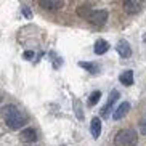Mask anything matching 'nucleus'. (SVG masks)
Returning a JSON list of instances; mask_svg holds the SVG:
<instances>
[{
    "instance_id": "3",
    "label": "nucleus",
    "mask_w": 146,
    "mask_h": 146,
    "mask_svg": "<svg viewBox=\"0 0 146 146\" xmlns=\"http://www.w3.org/2000/svg\"><path fill=\"white\" fill-rule=\"evenodd\" d=\"M5 122H7V125H8L10 129L16 130V129H21L23 125H26L27 117L24 116V114H21V112H18L15 117H11V119H8V120H5Z\"/></svg>"
},
{
    "instance_id": "19",
    "label": "nucleus",
    "mask_w": 146,
    "mask_h": 146,
    "mask_svg": "<svg viewBox=\"0 0 146 146\" xmlns=\"http://www.w3.org/2000/svg\"><path fill=\"white\" fill-rule=\"evenodd\" d=\"M23 15H24L26 18H29V19L32 18V11H31V10L27 8V7H23Z\"/></svg>"
},
{
    "instance_id": "13",
    "label": "nucleus",
    "mask_w": 146,
    "mask_h": 146,
    "mask_svg": "<svg viewBox=\"0 0 146 146\" xmlns=\"http://www.w3.org/2000/svg\"><path fill=\"white\" fill-rule=\"evenodd\" d=\"M79 66L80 68H84V69H87L88 72H92V74H98L100 72V66L96 64V63H85V61H80L79 63Z\"/></svg>"
},
{
    "instance_id": "16",
    "label": "nucleus",
    "mask_w": 146,
    "mask_h": 146,
    "mask_svg": "<svg viewBox=\"0 0 146 146\" xmlns=\"http://www.w3.org/2000/svg\"><path fill=\"white\" fill-rule=\"evenodd\" d=\"M74 109H76V114H77V119L82 120L84 119V111H82V108H80V101H74Z\"/></svg>"
},
{
    "instance_id": "18",
    "label": "nucleus",
    "mask_w": 146,
    "mask_h": 146,
    "mask_svg": "<svg viewBox=\"0 0 146 146\" xmlns=\"http://www.w3.org/2000/svg\"><path fill=\"white\" fill-rule=\"evenodd\" d=\"M50 56H52V60L55 61V68H60V64H63V60H61V58H58V56L55 55V53H50Z\"/></svg>"
},
{
    "instance_id": "1",
    "label": "nucleus",
    "mask_w": 146,
    "mask_h": 146,
    "mask_svg": "<svg viewBox=\"0 0 146 146\" xmlns=\"http://www.w3.org/2000/svg\"><path fill=\"white\" fill-rule=\"evenodd\" d=\"M114 143L117 146H137L138 143V133L133 129H124L120 130L114 138Z\"/></svg>"
},
{
    "instance_id": "6",
    "label": "nucleus",
    "mask_w": 146,
    "mask_h": 146,
    "mask_svg": "<svg viewBox=\"0 0 146 146\" xmlns=\"http://www.w3.org/2000/svg\"><path fill=\"white\" fill-rule=\"evenodd\" d=\"M119 92H111V95H109V100H108V103H106V106L101 109V116L103 117H108L109 116V112H111V108H112V104L116 103V100H119Z\"/></svg>"
},
{
    "instance_id": "2",
    "label": "nucleus",
    "mask_w": 146,
    "mask_h": 146,
    "mask_svg": "<svg viewBox=\"0 0 146 146\" xmlns=\"http://www.w3.org/2000/svg\"><path fill=\"white\" fill-rule=\"evenodd\" d=\"M92 23L95 26H103L104 23L108 21V11L106 10H96V11H92V15L88 16Z\"/></svg>"
},
{
    "instance_id": "12",
    "label": "nucleus",
    "mask_w": 146,
    "mask_h": 146,
    "mask_svg": "<svg viewBox=\"0 0 146 146\" xmlns=\"http://www.w3.org/2000/svg\"><path fill=\"white\" fill-rule=\"evenodd\" d=\"M120 84L125 87H130L133 84V71H125V72L120 74Z\"/></svg>"
},
{
    "instance_id": "4",
    "label": "nucleus",
    "mask_w": 146,
    "mask_h": 146,
    "mask_svg": "<svg viewBox=\"0 0 146 146\" xmlns=\"http://www.w3.org/2000/svg\"><path fill=\"white\" fill-rule=\"evenodd\" d=\"M19 140H21L23 143H35L37 141V132H35L34 129L27 127V129H24L19 133Z\"/></svg>"
},
{
    "instance_id": "11",
    "label": "nucleus",
    "mask_w": 146,
    "mask_h": 146,
    "mask_svg": "<svg viewBox=\"0 0 146 146\" xmlns=\"http://www.w3.org/2000/svg\"><path fill=\"white\" fill-rule=\"evenodd\" d=\"M108 50H109V43H108L106 40L100 39V40L95 42V53H96V55H104Z\"/></svg>"
},
{
    "instance_id": "10",
    "label": "nucleus",
    "mask_w": 146,
    "mask_h": 146,
    "mask_svg": "<svg viewBox=\"0 0 146 146\" xmlns=\"http://www.w3.org/2000/svg\"><path fill=\"white\" fill-rule=\"evenodd\" d=\"M90 132H92V137H93V138H100V133H101V120H100L98 117L92 119Z\"/></svg>"
},
{
    "instance_id": "17",
    "label": "nucleus",
    "mask_w": 146,
    "mask_h": 146,
    "mask_svg": "<svg viewBox=\"0 0 146 146\" xmlns=\"http://www.w3.org/2000/svg\"><path fill=\"white\" fill-rule=\"evenodd\" d=\"M140 133L146 135V116L141 117V120H140Z\"/></svg>"
},
{
    "instance_id": "5",
    "label": "nucleus",
    "mask_w": 146,
    "mask_h": 146,
    "mask_svg": "<svg viewBox=\"0 0 146 146\" xmlns=\"http://www.w3.org/2000/svg\"><path fill=\"white\" fill-rule=\"evenodd\" d=\"M116 52L119 53L120 58H130V55H132V47H130V43L127 40H120L116 45Z\"/></svg>"
},
{
    "instance_id": "20",
    "label": "nucleus",
    "mask_w": 146,
    "mask_h": 146,
    "mask_svg": "<svg viewBox=\"0 0 146 146\" xmlns=\"http://www.w3.org/2000/svg\"><path fill=\"white\" fill-rule=\"evenodd\" d=\"M23 58H24V60H32V58H34V52L27 50V52L24 53V55H23Z\"/></svg>"
},
{
    "instance_id": "14",
    "label": "nucleus",
    "mask_w": 146,
    "mask_h": 146,
    "mask_svg": "<svg viewBox=\"0 0 146 146\" xmlns=\"http://www.w3.org/2000/svg\"><path fill=\"white\" fill-rule=\"evenodd\" d=\"M39 5L45 10H58L63 7V2H45V0H42Z\"/></svg>"
},
{
    "instance_id": "8",
    "label": "nucleus",
    "mask_w": 146,
    "mask_h": 146,
    "mask_svg": "<svg viewBox=\"0 0 146 146\" xmlns=\"http://www.w3.org/2000/svg\"><path fill=\"white\" fill-rule=\"evenodd\" d=\"M129 111H130V103H129V101L120 103V106L117 108L116 111H114V114H112V119H114V120H120Z\"/></svg>"
},
{
    "instance_id": "15",
    "label": "nucleus",
    "mask_w": 146,
    "mask_h": 146,
    "mask_svg": "<svg viewBox=\"0 0 146 146\" xmlns=\"http://www.w3.org/2000/svg\"><path fill=\"white\" fill-rule=\"evenodd\" d=\"M100 98H101V92H100V90H95L93 93L90 95V98H88V104H90V106H95V104L100 101Z\"/></svg>"
},
{
    "instance_id": "7",
    "label": "nucleus",
    "mask_w": 146,
    "mask_h": 146,
    "mask_svg": "<svg viewBox=\"0 0 146 146\" xmlns=\"http://www.w3.org/2000/svg\"><path fill=\"white\" fill-rule=\"evenodd\" d=\"M124 10L130 15H135L141 10V2H137V0H127L124 3Z\"/></svg>"
},
{
    "instance_id": "9",
    "label": "nucleus",
    "mask_w": 146,
    "mask_h": 146,
    "mask_svg": "<svg viewBox=\"0 0 146 146\" xmlns=\"http://www.w3.org/2000/svg\"><path fill=\"white\" fill-rule=\"evenodd\" d=\"M18 112H19V111H18V108L13 106V104H7V106L2 108V116H3L5 120H8V119H11V117H15Z\"/></svg>"
}]
</instances>
